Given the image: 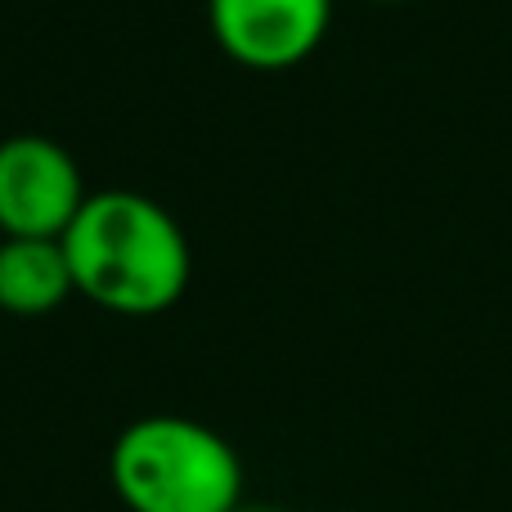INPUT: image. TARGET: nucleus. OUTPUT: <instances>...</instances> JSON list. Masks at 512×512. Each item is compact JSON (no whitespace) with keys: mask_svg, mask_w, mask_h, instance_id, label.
I'll use <instances>...</instances> for the list:
<instances>
[{"mask_svg":"<svg viewBox=\"0 0 512 512\" xmlns=\"http://www.w3.org/2000/svg\"><path fill=\"white\" fill-rule=\"evenodd\" d=\"M81 171L63 144L45 135H9L0 144V230L5 239H63L77 221Z\"/></svg>","mask_w":512,"mask_h":512,"instance_id":"3","label":"nucleus"},{"mask_svg":"<svg viewBox=\"0 0 512 512\" xmlns=\"http://www.w3.org/2000/svg\"><path fill=\"white\" fill-rule=\"evenodd\" d=\"M234 512H288V508H265V504H243V508H234Z\"/></svg>","mask_w":512,"mask_h":512,"instance_id":"6","label":"nucleus"},{"mask_svg":"<svg viewBox=\"0 0 512 512\" xmlns=\"http://www.w3.org/2000/svg\"><path fill=\"white\" fill-rule=\"evenodd\" d=\"M72 270L59 239H5L0 243V310L9 315H50L68 301Z\"/></svg>","mask_w":512,"mask_h":512,"instance_id":"5","label":"nucleus"},{"mask_svg":"<svg viewBox=\"0 0 512 512\" xmlns=\"http://www.w3.org/2000/svg\"><path fill=\"white\" fill-rule=\"evenodd\" d=\"M207 14L216 41L234 63L283 72L319 50L333 0H207Z\"/></svg>","mask_w":512,"mask_h":512,"instance_id":"4","label":"nucleus"},{"mask_svg":"<svg viewBox=\"0 0 512 512\" xmlns=\"http://www.w3.org/2000/svg\"><path fill=\"white\" fill-rule=\"evenodd\" d=\"M113 490L131 512H234L243 463L207 423L180 414L135 418L108 454Z\"/></svg>","mask_w":512,"mask_h":512,"instance_id":"2","label":"nucleus"},{"mask_svg":"<svg viewBox=\"0 0 512 512\" xmlns=\"http://www.w3.org/2000/svg\"><path fill=\"white\" fill-rule=\"evenodd\" d=\"M373 5H405V0H373Z\"/></svg>","mask_w":512,"mask_h":512,"instance_id":"7","label":"nucleus"},{"mask_svg":"<svg viewBox=\"0 0 512 512\" xmlns=\"http://www.w3.org/2000/svg\"><path fill=\"white\" fill-rule=\"evenodd\" d=\"M72 288L113 315H162L189 288V243L167 207L131 189L90 194L63 234Z\"/></svg>","mask_w":512,"mask_h":512,"instance_id":"1","label":"nucleus"}]
</instances>
